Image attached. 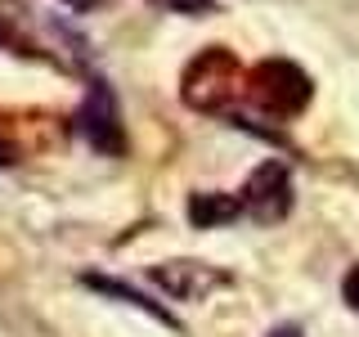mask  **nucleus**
Here are the masks:
<instances>
[{"label":"nucleus","instance_id":"20e7f679","mask_svg":"<svg viewBox=\"0 0 359 337\" xmlns=\"http://www.w3.org/2000/svg\"><path fill=\"white\" fill-rule=\"evenodd\" d=\"M243 211L252 220H283L292 211V176H287V162H261L243 185Z\"/></svg>","mask_w":359,"mask_h":337},{"label":"nucleus","instance_id":"9d476101","mask_svg":"<svg viewBox=\"0 0 359 337\" xmlns=\"http://www.w3.org/2000/svg\"><path fill=\"white\" fill-rule=\"evenodd\" d=\"M269 337H306V333H301V324H274Z\"/></svg>","mask_w":359,"mask_h":337},{"label":"nucleus","instance_id":"9b49d317","mask_svg":"<svg viewBox=\"0 0 359 337\" xmlns=\"http://www.w3.org/2000/svg\"><path fill=\"white\" fill-rule=\"evenodd\" d=\"M9 162H14V144L0 140V166H9Z\"/></svg>","mask_w":359,"mask_h":337},{"label":"nucleus","instance_id":"7ed1b4c3","mask_svg":"<svg viewBox=\"0 0 359 337\" xmlns=\"http://www.w3.org/2000/svg\"><path fill=\"white\" fill-rule=\"evenodd\" d=\"M76 131L86 135V144L95 153H108V157L126 153V121H121V104H117L108 81L86 86V99L76 108Z\"/></svg>","mask_w":359,"mask_h":337},{"label":"nucleus","instance_id":"6e6552de","mask_svg":"<svg viewBox=\"0 0 359 337\" xmlns=\"http://www.w3.org/2000/svg\"><path fill=\"white\" fill-rule=\"evenodd\" d=\"M162 9H171V14H189V18H207V14H216V0H157Z\"/></svg>","mask_w":359,"mask_h":337},{"label":"nucleus","instance_id":"39448f33","mask_svg":"<svg viewBox=\"0 0 359 337\" xmlns=\"http://www.w3.org/2000/svg\"><path fill=\"white\" fill-rule=\"evenodd\" d=\"M153 284L175 301H198L216 284H229V275H220V270L202 261H166V265H153Z\"/></svg>","mask_w":359,"mask_h":337},{"label":"nucleus","instance_id":"ddd939ff","mask_svg":"<svg viewBox=\"0 0 359 337\" xmlns=\"http://www.w3.org/2000/svg\"><path fill=\"white\" fill-rule=\"evenodd\" d=\"M0 37H9V32H5V22H0Z\"/></svg>","mask_w":359,"mask_h":337},{"label":"nucleus","instance_id":"f257e3e1","mask_svg":"<svg viewBox=\"0 0 359 337\" xmlns=\"http://www.w3.org/2000/svg\"><path fill=\"white\" fill-rule=\"evenodd\" d=\"M233 86H238V59H233L224 45H211V50H202L198 59L184 67L180 95H184V104L198 108V112H224Z\"/></svg>","mask_w":359,"mask_h":337},{"label":"nucleus","instance_id":"1a4fd4ad","mask_svg":"<svg viewBox=\"0 0 359 337\" xmlns=\"http://www.w3.org/2000/svg\"><path fill=\"white\" fill-rule=\"evenodd\" d=\"M341 297H346V306L359 310V265L355 270H346V279H341Z\"/></svg>","mask_w":359,"mask_h":337},{"label":"nucleus","instance_id":"f03ea898","mask_svg":"<svg viewBox=\"0 0 359 337\" xmlns=\"http://www.w3.org/2000/svg\"><path fill=\"white\" fill-rule=\"evenodd\" d=\"M247 90L256 95V104H261L269 117H297V112L310 104L314 81L306 77V67H297L292 59H265V63L252 67Z\"/></svg>","mask_w":359,"mask_h":337},{"label":"nucleus","instance_id":"f8f14e48","mask_svg":"<svg viewBox=\"0 0 359 337\" xmlns=\"http://www.w3.org/2000/svg\"><path fill=\"white\" fill-rule=\"evenodd\" d=\"M63 5H72V9H95L99 0H63Z\"/></svg>","mask_w":359,"mask_h":337},{"label":"nucleus","instance_id":"0eeeda50","mask_svg":"<svg viewBox=\"0 0 359 337\" xmlns=\"http://www.w3.org/2000/svg\"><path fill=\"white\" fill-rule=\"evenodd\" d=\"M238 216H247V211H243V198H233V194H194L189 198V225L194 230H216V225H229Z\"/></svg>","mask_w":359,"mask_h":337},{"label":"nucleus","instance_id":"423d86ee","mask_svg":"<svg viewBox=\"0 0 359 337\" xmlns=\"http://www.w3.org/2000/svg\"><path fill=\"white\" fill-rule=\"evenodd\" d=\"M86 288H95L99 297H117V301H126L130 310H144V315H153L157 324H166V329H180V319L171 310L162 306V301H153V297H144L140 288H130V284H121V279H108V275H86L81 279Z\"/></svg>","mask_w":359,"mask_h":337}]
</instances>
